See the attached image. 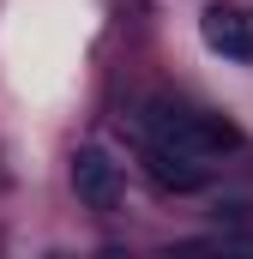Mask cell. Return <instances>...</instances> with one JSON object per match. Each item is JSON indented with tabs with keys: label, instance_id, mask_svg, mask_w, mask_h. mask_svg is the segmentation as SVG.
<instances>
[{
	"label": "cell",
	"instance_id": "277c9868",
	"mask_svg": "<svg viewBox=\"0 0 253 259\" xmlns=\"http://www.w3.org/2000/svg\"><path fill=\"white\" fill-rule=\"evenodd\" d=\"M145 169H151V181L157 187H175V193H193V187H205V169H199V157L187 151H169V145H145Z\"/></svg>",
	"mask_w": 253,
	"mask_h": 259
},
{
	"label": "cell",
	"instance_id": "7a4b0ae2",
	"mask_svg": "<svg viewBox=\"0 0 253 259\" xmlns=\"http://www.w3.org/2000/svg\"><path fill=\"white\" fill-rule=\"evenodd\" d=\"M72 193L91 211H115V199H121V163L103 145H78L72 151Z\"/></svg>",
	"mask_w": 253,
	"mask_h": 259
},
{
	"label": "cell",
	"instance_id": "6da1fadb",
	"mask_svg": "<svg viewBox=\"0 0 253 259\" xmlns=\"http://www.w3.org/2000/svg\"><path fill=\"white\" fill-rule=\"evenodd\" d=\"M145 133L157 145H169V151H187V157H223V151L241 145V133L223 115H205V109H187V103H151Z\"/></svg>",
	"mask_w": 253,
	"mask_h": 259
},
{
	"label": "cell",
	"instance_id": "3957f363",
	"mask_svg": "<svg viewBox=\"0 0 253 259\" xmlns=\"http://www.w3.org/2000/svg\"><path fill=\"white\" fill-rule=\"evenodd\" d=\"M199 30H205V42H211L217 55L253 61V12H247V6H205Z\"/></svg>",
	"mask_w": 253,
	"mask_h": 259
}]
</instances>
